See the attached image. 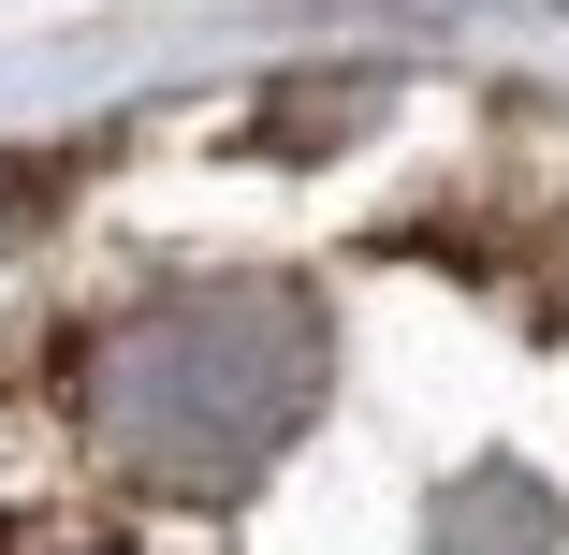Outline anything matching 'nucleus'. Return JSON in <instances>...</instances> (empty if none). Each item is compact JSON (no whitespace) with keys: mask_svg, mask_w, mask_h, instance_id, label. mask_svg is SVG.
I'll return each mask as SVG.
<instances>
[{"mask_svg":"<svg viewBox=\"0 0 569 555\" xmlns=\"http://www.w3.org/2000/svg\"><path fill=\"white\" fill-rule=\"evenodd\" d=\"M0 555H118V541H88V526H44V512H0Z\"/></svg>","mask_w":569,"mask_h":555,"instance_id":"obj_3","label":"nucleus"},{"mask_svg":"<svg viewBox=\"0 0 569 555\" xmlns=\"http://www.w3.org/2000/svg\"><path fill=\"white\" fill-rule=\"evenodd\" d=\"M73 424L88 454L147 497H234L292 454L321 409V293L292 278H190L73 351Z\"/></svg>","mask_w":569,"mask_h":555,"instance_id":"obj_1","label":"nucleus"},{"mask_svg":"<svg viewBox=\"0 0 569 555\" xmlns=\"http://www.w3.org/2000/svg\"><path fill=\"white\" fill-rule=\"evenodd\" d=\"M44 205H59V161H16V147H0V249H16Z\"/></svg>","mask_w":569,"mask_h":555,"instance_id":"obj_2","label":"nucleus"}]
</instances>
